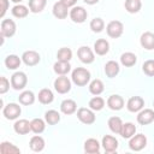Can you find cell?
<instances>
[{
    "label": "cell",
    "mask_w": 154,
    "mask_h": 154,
    "mask_svg": "<svg viewBox=\"0 0 154 154\" xmlns=\"http://www.w3.org/2000/svg\"><path fill=\"white\" fill-rule=\"evenodd\" d=\"M90 71L85 67H76L71 72V81L77 87H84L90 82Z\"/></svg>",
    "instance_id": "cell-1"
},
{
    "label": "cell",
    "mask_w": 154,
    "mask_h": 154,
    "mask_svg": "<svg viewBox=\"0 0 154 154\" xmlns=\"http://www.w3.org/2000/svg\"><path fill=\"white\" fill-rule=\"evenodd\" d=\"M94 112L95 111H93L91 108L81 107V108L77 109V118L81 123H83L85 125H91L96 120V116H95Z\"/></svg>",
    "instance_id": "cell-2"
},
{
    "label": "cell",
    "mask_w": 154,
    "mask_h": 154,
    "mask_svg": "<svg viewBox=\"0 0 154 154\" xmlns=\"http://www.w3.org/2000/svg\"><path fill=\"white\" fill-rule=\"evenodd\" d=\"M106 32L111 38H118L124 32V24L120 20H111L106 25Z\"/></svg>",
    "instance_id": "cell-3"
},
{
    "label": "cell",
    "mask_w": 154,
    "mask_h": 154,
    "mask_svg": "<svg viewBox=\"0 0 154 154\" xmlns=\"http://www.w3.org/2000/svg\"><path fill=\"white\" fill-rule=\"evenodd\" d=\"M20 113H22V108L18 103L11 102L2 107V116L7 120H16L20 116Z\"/></svg>",
    "instance_id": "cell-4"
},
{
    "label": "cell",
    "mask_w": 154,
    "mask_h": 154,
    "mask_svg": "<svg viewBox=\"0 0 154 154\" xmlns=\"http://www.w3.org/2000/svg\"><path fill=\"white\" fill-rule=\"evenodd\" d=\"M147 146V137L143 134H135L131 138H129V148L134 152H141Z\"/></svg>",
    "instance_id": "cell-5"
},
{
    "label": "cell",
    "mask_w": 154,
    "mask_h": 154,
    "mask_svg": "<svg viewBox=\"0 0 154 154\" xmlns=\"http://www.w3.org/2000/svg\"><path fill=\"white\" fill-rule=\"evenodd\" d=\"M11 87L14 90H23L26 87L28 83V77L24 72L22 71H17L11 76Z\"/></svg>",
    "instance_id": "cell-6"
},
{
    "label": "cell",
    "mask_w": 154,
    "mask_h": 154,
    "mask_svg": "<svg viewBox=\"0 0 154 154\" xmlns=\"http://www.w3.org/2000/svg\"><path fill=\"white\" fill-rule=\"evenodd\" d=\"M17 30V25L14 23L13 19H2L1 24H0V35H2L4 37H12L16 34Z\"/></svg>",
    "instance_id": "cell-7"
},
{
    "label": "cell",
    "mask_w": 154,
    "mask_h": 154,
    "mask_svg": "<svg viewBox=\"0 0 154 154\" xmlns=\"http://www.w3.org/2000/svg\"><path fill=\"white\" fill-rule=\"evenodd\" d=\"M53 87L58 94H66L71 90V81L66 76H59L54 79Z\"/></svg>",
    "instance_id": "cell-8"
},
{
    "label": "cell",
    "mask_w": 154,
    "mask_h": 154,
    "mask_svg": "<svg viewBox=\"0 0 154 154\" xmlns=\"http://www.w3.org/2000/svg\"><path fill=\"white\" fill-rule=\"evenodd\" d=\"M71 20L73 23H77V24H81V23H84L87 17H88V12L84 7L82 6H73L71 10H70V13H69Z\"/></svg>",
    "instance_id": "cell-9"
},
{
    "label": "cell",
    "mask_w": 154,
    "mask_h": 154,
    "mask_svg": "<svg viewBox=\"0 0 154 154\" xmlns=\"http://www.w3.org/2000/svg\"><path fill=\"white\" fill-rule=\"evenodd\" d=\"M77 57L83 64H91L95 60V54L88 46L79 47L77 49Z\"/></svg>",
    "instance_id": "cell-10"
},
{
    "label": "cell",
    "mask_w": 154,
    "mask_h": 154,
    "mask_svg": "<svg viewBox=\"0 0 154 154\" xmlns=\"http://www.w3.org/2000/svg\"><path fill=\"white\" fill-rule=\"evenodd\" d=\"M101 146H102V148H103V150L106 153H114L118 149L119 142H118V140L116 137H113L111 135H105L102 137Z\"/></svg>",
    "instance_id": "cell-11"
},
{
    "label": "cell",
    "mask_w": 154,
    "mask_h": 154,
    "mask_svg": "<svg viewBox=\"0 0 154 154\" xmlns=\"http://www.w3.org/2000/svg\"><path fill=\"white\" fill-rule=\"evenodd\" d=\"M136 119H137V123L140 125H148V124L153 123L154 122V109H150V108H144L143 109L142 108L138 112Z\"/></svg>",
    "instance_id": "cell-12"
},
{
    "label": "cell",
    "mask_w": 154,
    "mask_h": 154,
    "mask_svg": "<svg viewBox=\"0 0 154 154\" xmlns=\"http://www.w3.org/2000/svg\"><path fill=\"white\" fill-rule=\"evenodd\" d=\"M22 61L26 65V66H35L40 63L41 57L36 51H25L22 54Z\"/></svg>",
    "instance_id": "cell-13"
},
{
    "label": "cell",
    "mask_w": 154,
    "mask_h": 154,
    "mask_svg": "<svg viewBox=\"0 0 154 154\" xmlns=\"http://www.w3.org/2000/svg\"><path fill=\"white\" fill-rule=\"evenodd\" d=\"M144 107V100L141 96H131L126 102V108L129 112L136 113Z\"/></svg>",
    "instance_id": "cell-14"
},
{
    "label": "cell",
    "mask_w": 154,
    "mask_h": 154,
    "mask_svg": "<svg viewBox=\"0 0 154 154\" xmlns=\"http://www.w3.org/2000/svg\"><path fill=\"white\" fill-rule=\"evenodd\" d=\"M124 105H125L124 99L118 94L109 95L108 99H107V106L112 111H120L124 107Z\"/></svg>",
    "instance_id": "cell-15"
},
{
    "label": "cell",
    "mask_w": 154,
    "mask_h": 154,
    "mask_svg": "<svg viewBox=\"0 0 154 154\" xmlns=\"http://www.w3.org/2000/svg\"><path fill=\"white\" fill-rule=\"evenodd\" d=\"M52 12H53V16L58 19H65L67 17V14L70 13L69 11V7L66 5H64L61 1H58L53 5V8H52Z\"/></svg>",
    "instance_id": "cell-16"
},
{
    "label": "cell",
    "mask_w": 154,
    "mask_h": 154,
    "mask_svg": "<svg viewBox=\"0 0 154 154\" xmlns=\"http://www.w3.org/2000/svg\"><path fill=\"white\" fill-rule=\"evenodd\" d=\"M13 130L18 135H26V134H29L31 131L30 122L26 120V119H18L13 124Z\"/></svg>",
    "instance_id": "cell-17"
},
{
    "label": "cell",
    "mask_w": 154,
    "mask_h": 154,
    "mask_svg": "<svg viewBox=\"0 0 154 154\" xmlns=\"http://www.w3.org/2000/svg\"><path fill=\"white\" fill-rule=\"evenodd\" d=\"M101 149V143L96 138H88L84 142V152L87 154H99Z\"/></svg>",
    "instance_id": "cell-18"
},
{
    "label": "cell",
    "mask_w": 154,
    "mask_h": 154,
    "mask_svg": "<svg viewBox=\"0 0 154 154\" xmlns=\"http://www.w3.org/2000/svg\"><path fill=\"white\" fill-rule=\"evenodd\" d=\"M60 111H61V113H64L66 116L73 114L77 111V103H76V101L72 100V99H65V100H63L61 103H60Z\"/></svg>",
    "instance_id": "cell-19"
},
{
    "label": "cell",
    "mask_w": 154,
    "mask_h": 154,
    "mask_svg": "<svg viewBox=\"0 0 154 154\" xmlns=\"http://www.w3.org/2000/svg\"><path fill=\"white\" fill-rule=\"evenodd\" d=\"M140 43L141 46L147 49V51H152L154 49V34L150 31H146L141 35L140 37Z\"/></svg>",
    "instance_id": "cell-20"
},
{
    "label": "cell",
    "mask_w": 154,
    "mask_h": 154,
    "mask_svg": "<svg viewBox=\"0 0 154 154\" xmlns=\"http://www.w3.org/2000/svg\"><path fill=\"white\" fill-rule=\"evenodd\" d=\"M53 71L59 75V76H66L70 71H71V65L70 61H61V60H57L53 65Z\"/></svg>",
    "instance_id": "cell-21"
},
{
    "label": "cell",
    "mask_w": 154,
    "mask_h": 154,
    "mask_svg": "<svg viewBox=\"0 0 154 154\" xmlns=\"http://www.w3.org/2000/svg\"><path fill=\"white\" fill-rule=\"evenodd\" d=\"M94 52L97 55H106L109 52V43L105 38H99L94 42Z\"/></svg>",
    "instance_id": "cell-22"
},
{
    "label": "cell",
    "mask_w": 154,
    "mask_h": 154,
    "mask_svg": "<svg viewBox=\"0 0 154 154\" xmlns=\"http://www.w3.org/2000/svg\"><path fill=\"white\" fill-rule=\"evenodd\" d=\"M103 71H105V75L108 77V78H113L116 77L119 71H120V67H119V64L114 60H109L105 64V67H103Z\"/></svg>",
    "instance_id": "cell-23"
},
{
    "label": "cell",
    "mask_w": 154,
    "mask_h": 154,
    "mask_svg": "<svg viewBox=\"0 0 154 154\" xmlns=\"http://www.w3.org/2000/svg\"><path fill=\"white\" fill-rule=\"evenodd\" d=\"M45 146H46L45 140H43V137H41L40 135L36 134L35 136H32V137L30 138L29 147H30V149H31L32 152H36V153L42 152V150L45 149Z\"/></svg>",
    "instance_id": "cell-24"
},
{
    "label": "cell",
    "mask_w": 154,
    "mask_h": 154,
    "mask_svg": "<svg viewBox=\"0 0 154 154\" xmlns=\"http://www.w3.org/2000/svg\"><path fill=\"white\" fill-rule=\"evenodd\" d=\"M37 99H38V102H41L42 105H49L54 100V94H53V91L51 89L43 88V89H41L38 91Z\"/></svg>",
    "instance_id": "cell-25"
},
{
    "label": "cell",
    "mask_w": 154,
    "mask_h": 154,
    "mask_svg": "<svg viewBox=\"0 0 154 154\" xmlns=\"http://www.w3.org/2000/svg\"><path fill=\"white\" fill-rule=\"evenodd\" d=\"M18 101L23 106H30L35 102V94L31 90H23L18 96Z\"/></svg>",
    "instance_id": "cell-26"
},
{
    "label": "cell",
    "mask_w": 154,
    "mask_h": 154,
    "mask_svg": "<svg viewBox=\"0 0 154 154\" xmlns=\"http://www.w3.org/2000/svg\"><path fill=\"white\" fill-rule=\"evenodd\" d=\"M29 7L22 5V4H16L12 10H11V13L14 18H18V19H22V18H25L28 14H29Z\"/></svg>",
    "instance_id": "cell-27"
},
{
    "label": "cell",
    "mask_w": 154,
    "mask_h": 154,
    "mask_svg": "<svg viewBox=\"0 0 154 154\" xmlns=\"http://www.w3.org/2000/svg\"><path fill=\"white\" fill-rule=\"evenodd\" d=\"M22 64V58L16 54H10L5 58V66L8 70H17Z\"/></svg>",
    "instance_id": "cell-28"
},
{
    "label": "cell",
    "mask_w": 154,
    "mask_h": 154,
    "mask_svg": "<svg viewBox=\"0 0 154 154\" xmlns=\"http://www.w3.org/2000/svg\"><path fill=\"white\" fill-rule=\"evenodd\" d=\"M107 125L109 128V130L116 134V135H120V131H122V126H123V122L119 117L114 116V117H111L107 122Z\"/></svg>",
    "instance_id": "cell-29"
},
{
    "label": "cell",
    "mask_w": 154,
    "mask_h": 154,
    "mask_svg": "<svg viewBox=\"0 0 154 154\" xmlns=\"http://www.w3.org/2000/svg\"><path fill=\"white\" fill-rule=\"evenodd\" d=\"M136 63H137V57L131 52H125L120 55V64L125 67H131Z\"/></svg>",
    "instance_id": "cell-30"
},
{
    "label": "cell",
    "mask_w": 154,
    "mask_h": 154,
    "mask_svg": "<svg viewBox=\"0 0 154 154\" xmlns=\"http://www.w3.org/2000/svg\"><path fill=\"white\" fill-rule=\"evenodd\" d=\"M136 134V126L134 123L131 122H128V123H123V126H122V131H120V136L123 138H131L134 135Z\"/></svg>",
    "instance_id": "cell-31"
},
{
    "label": "cell",
    "mask_w": 154,
    "mask_h": 154,
    "mask_svg": "<svg viewBox=\"0 0 154 154\" xmlns=\"http://www.w3.org/2000/svg\"><path fill=\"white\" fill-rule=\"evenodd\" d=\"M0 153L1 154H19L20 149L17 146H14L13 143L4 141L0 143Z\"/></svg>",
    "instance_id": "cell-32"
},
{
    "label": "cell",
    "mask_w": 154,
    "mask_h": 154,
    "mask_svg": "<svg viewBox=\"0 0 154 154\" xmlns=\"http://www.w3.org/2000/svg\"><path fill=\"white\" fill-rule=\"evenodd\" d=\"M103 90H105V85H103V82L101 79L95 78V79H93L89 83V91H90V94L100 95L101 93H103Z\"/></svg>",
    "instance_id": "cell-33"
},
{
    "label": "cell",
    "mask_w": 154,
    "mask_h": 154,
    "mask_svg": "<svg viewBox=\"0 0 154 154\" xmlns=\"http://www.w3.org/2000/svg\"><path fill=\"white\" fill-rule=\"evenodd\" d=\"M30 128H31V131L34 134H42L46 129V120L41 119V118H34L31 122H30Z\"/></svg>",
    "instance_id": "cell-34"
},
{
    "label": "cell",
    "mask_w": 154,
    "mask_h": 154,
    "mask_svg": "<svg viewBox=\"0 0 154 154\" xmlns=\"http://www.w3.org/2000/svg\"><path fill=\"white\" fill-rule=\"evenodd\" d=\"M45 120L48 125H55L60 122V114L55 109H48L45 113Z\"/></svg>",
    "instance_id": "cell-35"
},
{
    "label": "cell",
    "mask_w": 154,
    "mask_h": 154,
    "mask_svg": "<svg viewBox=\"0 0 154 154\" xmlns=\"http://www.w3.org/2000/svg\"><path fill=\"white\" fill-rule=\"evenodd\" d=\"M47 0H29V10L32 13H40L45 10Z\"/></svg>",
    "instance_id": "cell-36"
},
{
    "label": "cell",
    "mask_w": 154,
    "mask_h": 154,
    "mask_svg": "<svg viewBox=\"0 0 154 154\" xmlns=\"http://www.w3.org/2000/svg\"><path fill=\"white\" fill-rule=\"evenodd\" d=\"M88 106H89V108H91V109L95 111V112L101 111V109L105 107V100H103L101 96L95 95L94 97H91V99L89 100Z\"/></svg>",
    "instance_id": "cell-37"
},
{
    "label": "cell",
    "mask_w": 154,
    "mask_h": 154,
    "mask_svg": "<svg viewBox=\"0 0 154 154\" xmlns=\"http://www.w3.org/2000/svg\"><path fill=\"white\" fill-rule=\"evenodd\" d=\"M124 7L129 13H137L142 7V2L141 0H125Z\"/></svg>",
    "instance_id": "cell-38"
},
{
    "label": "cell",
    "mask_w": 154,
    "mask_h": 154,
    "mask_svg": "<svg viewBox=\"0 0 154 154\" xmlns=\"http://www.w3.org/2000/svg\"><path fill=\"white\" fill-rule=\"evenodd\" d=\"M89 26H90V29H91L93 32L99 34V32H101V31L105 29V22H103L102 18L96 17V18H93V19L90 20Z\"/></svg>",
    "instance_id": "cell-39"
},
{
    "label": "cell",
    "mask_w": 154,
    "mask_h": 154,
    "mask_svg": "<svg viewBox=\"0 0 154 154\" xmlns=\"http://www.w3.org/2000/svg\"><path fill=\"white\" fill-rule=\"evenodd\" d=\"M57 58L58 60H61V61H70L72 59V51L67 47H63L58 51Z\"/></svg>",
    "instance_id": "cell-40"
},
{
    "label": "cell",
    "mask_w": 154,
    "mask_h": 154,
    "mask_svg": "<svg viewBox=\"0 0 154 154\" xmlns=\"http://www.w3.org/2000/svg\"><path fill=\"white\" fill-rule=\"evenodd\" d=\"M142 71L149 76V77H154V60L153 59H149V60H146L142 65Z\"/></svg>",
    "instance_id": "cell-41"
},
{
    "label": "cell",
    "mask_w": 154,
    "mask_h": 154,
    "mask_svg": "<svg viewBox=\"0 0 154 154\" xmlns=\"http://www.w3.org/2000/svg\"><path fill=\"white\" fill-rule=\"evenodd\" d=\"M10 83H11V81H8L6 77H4V76L0 77V94H5L8 91Z\"/></svg>",
    "instance_id": "cell-42"
},
{
    "label": "cell",
    "mask_w": 154,
    "mask_h": 154,
    "mask_svg": "<svg viewBox=\"0 0 154 154\" xmlns=\"http://www.w3.org/2000/svg\"><path fill=\"white\" fill-rule=\"evenodd\" d=\"M0 4H1V11H0V18H4L7 10H8V5H10V1L8 0H0Z\"/></svg>",
    "instance_id": "cell-43"
},
{
    "label": "cell",
    "mask_w": 154,
    "mask_h": 154,
    "mask_svg": "<svg viewBox=\"0 0 154 154\" xmlns=\"http://www.w3.org/2000/svg\"><path fill=\"white\" fill-rule=\"evenodd\" d=\"M60 1H61L64 5H66V6L70 8V7H73V6L77 4V1H78V0H60Z\"/></svg>",
    "instance_id": "cell-44"
},
{
    "label": "cell",
    "mask_w": 154,
    "mask_h": 154,
    "mask_svg": "<svg viewBox=\"0 0 154 154\" xmlns=\"http://www.w3.org/2000/svg\"><path fill=\"white\" fill-rule=\"evenodd\" d=\"M87 5H95V4H97L99 2V0H83Z\"/></svg>",
    "instance_id": "cell-45"
},
{
    "label": "cell",
    "mask_w": 154,
    "mask_h": 154,
    "mask_svg": "<svg viewBox=\"0 0 154 154\" xmlns=\"http://www.w3.org/2000/svg\"><path fill=\"white\" fill-rule=\"evenodd\" d=\"M12 2H14V4H19V2H22L23 0H11Z\"/></svg>",
    "instance_id": "cell-46"
},
{
    "label": "cell",
    "mask_w": 154,
    "mask_h": 154,
    "mask_svg": "<svg viewBox=\"0 0 154 154\" xmlns=\"http://www.w3.org/2000/svg\"><path fill=\"white\" fill-rule=\"evenodd\" d=\"M153 106H154V102H153Z\"/></svg>",
    "instance_id": "cell-47"
}]
</instances>
